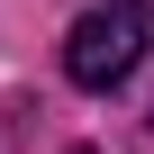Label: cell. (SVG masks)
Instances as JSON below:
<instances>
[{
	"instance_id": "6da1fadb",
	"label": "cell",
	"mask_w": 154,
	"mask_h": 154,
	"mask_svg": "<svg viewBox=\"0 0 154 154\" xmlns=\"http://www.w3.org/2000/svg\"><path fill=\"white\" fill-rule=\"evenodd\" d=\"M136 54H145V9H91V18H72V36H63V72L82 91H118L136 72Z\"/></svg>"
},
{
	"instance_id": "7a4b0ae2",
	"label": "cell",
	"mask_w": 154,
	"mask_h": 154,
	"mask_svg": "<svg viewBox=\"0 0 154 154\" xmlns=\"http://www.w3.org/2000/svg\"><path fill=\"white\" fill-rule=\"evenodd\" d=\"M127 9H145V18H154V0H127Z\"/></svg>"
},
{
	"instance_id": "3957f363",
	"label": "cell",
	"mask_w": 154,
	"mask_h": 154,
	"mask_svg": "<svg viewBox=\"0 0 154 154\" xmlns=\"http://www.w3.org/2000/svg\"><path fill=\"white\" fill-rule=\"evenodd\" d=\"M72 154H91V145H72Z\"/></svg>"
}]
</instances>
